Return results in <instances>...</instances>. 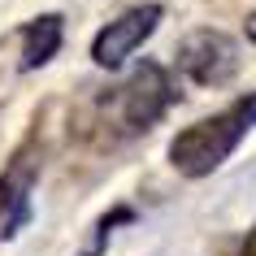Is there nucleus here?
I'll return each instance as SVG.
<instances>
[{
    "instance_id": "7ed1b4c3",
    "label": "nucleus",
    "mask_w": 256,
    "mask_h": 256,
    "mask_svg": "<svg viewBox=\"0 0 256 256\" xmlns=\"http://www.w3.org/2000/svg\"><path fill=\"white\" fill-rule=\"evenodd\" d=\"M239 44L230 40L226 30H213V26H200L182 35L178 44V70L182 78H191L196 87H226L234 74H239Z\"/></svg>"
},
{
    "instance_id": "0eeeda50",
    "label": "nucleus",
    "mask_w": 256,
    "mask_h": 256,
    "mask_svg": "<svg viewBox=\"0 0 256 256\" xmlns=\"http://www.w3.org/2000/svg\"><path fill=\"white\" fill-rule=\"evenodd\" d=\"M130 222H135V208H130V204H113V208L92 226V239L82 243V256H100L104 243H108V234H113L118 226H130Z\"/></svg>"
},
{
    "instance_id": "39448f33",
    "label": "nucleus",
    "mask_w": 256,
    "mask_h": 256,
    "mask_svg": "<svg viewBox=\"0 0 256 256\" xmlns=\"http://www.w3.org/2000/svg\"><path fill=\"white\" fill-rule=\"evenodd\" d=\"M161 26V4H135L122 18H113L108 26L96 30L92 40V61L100 70H118L126 56H135L144 44L152 40V30Z\"/></svg>"
},
{
    "instance_id": "6e6552de",
    "label": "nucleus",
    "mask_w": 256,
    "mask_h": 256,
    "mask_svg": "<svg viewBox=\"0 0 256 256\" xmlns=\"http://www.w3.org/2000/svg\"><path fill=\"white\" fill-rule=\"evenodd\" d=\"M239 256H256V226L248 230V239H243V248H239Z\"/></svg>"
},
{
    "instance_id": "423d86ee",
    "label": "nucleus",
    "mask_w": 256,
    "mask_h": 256,
    "mask_svg": "<svg viewBox=\"0 0 256 256\" xmlns=\"http://www.w3.org/2000/svg\"><path fill=\"white\" fill-rule=\"evenodd\" d=\"M61 40H66V18L61 14H40L22 26V74L30 70H44L61 52Z\"/></svg>"
},
{
    "instance_id": "20e7f679",
    "label": "nucleus",
    "mask_w": 256,
    "mask_h": 256,
    "mask_svg": "<svg viewBox=\"0 0 256 256\" xmlns=\"http://www.w3.org/2000/svg\"><path fill=\"white\" fill-rule=\"evenodd\" d=\"M40 178V144L26 139L0 174V239H18L30 222V191Z\"/></svg>"
},
{
    "instance_id": "f03ea898",
    "label": "nucleus",
    "mask_w": 256,
    "mask_h": 256,
    "mask_svg": "<svg viewBox=\"0 0 256 256\" xmlns=\"http://www.w3.org/2000/svg\"><path fill=\"white\" fill-rule=\"evenodd\" d=\"M178 100L174 82H170V74H165V66H156V61H144V66L130 70V78L118 87V96H113V104H118V118L126 130H148V126H156V122L170 113V104Z\"/></svg>"
},
{
    "instance_id": "f257e3e1",
    "label": "nucleus",
    "mask_w": 256,
    "mask_h": 256,
    "mask_svg": "<svg viewBox=\"0 0 256 256\" xmlns=\"http://www.w3.org/2000/svg\"><path fill=\"white\" fill-rule=\"evenodd\" d=\"M256 130V92L239 96L213 118H200L196 126L178 130L170 139V165L182 178H208L230 161V152L243 144V135Z\"/></svg>"
},
{
    "instance_id": "1a4fd4ad",
    "label": "nucleus",
    "mask_w": 256,
    "mask_h": 256,
    "mask_svg": "<svg viewBox=\"0 0 256 256\" xmlns=\"http://www.w3.org/2000/svg\"><path fill=\"white\" fill-rule=\"evenodd\" d=\"M248 40L256 44V14H248Z\"/></svg>"
}]
</instances>
